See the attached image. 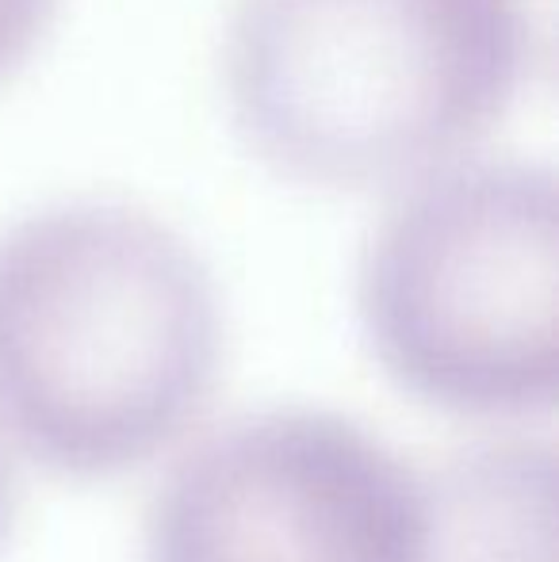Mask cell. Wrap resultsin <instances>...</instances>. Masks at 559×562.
Listing matches in <instances>:
<instances>
[{
    "instance_id": "obj_1",
    "label": "cell",
    "mask_w": 559,
    "mask_h": 562,
    "mask_svg": "<svg viewBox=\"0 0 559 562\" xmlns=\"http://www.w3.org/2000/svg\"><path fill=\"white\" fill-rule=\"evenodd\" d=\"M223 356L200 252L131 203L0 234V429L77 479L138 467L203 409Z\"/></svg>"
},
{
    "instance_id": "obj_2",
    "label": "cell",
    "mask_w": 559,
    "mask_h": 562,
    "mask_svg": "<svg viewBox=\"0 0 559 562\" xmlns=\"http://www.w3.org/2000/svg\"><path fill=\"white\" fill-rule=\"evenodd\" d=\"M533 69L525 0H234L226 97L246 142L318 188L463 161Z\"/></svg>"
},
{
    "instance_id": "obj_3",
    "label": "cell",
    "mask_w": 559,
    "mask_h": 562,
    "mask_svg": "<svg viewBox=\"0 0 559 562\" xmlns=\"http://www.w3.org/2000/svg\"><path fill=\"white\" fill-rule=\"evenodd\" d=\"M360 318L411 394L514 417L559 386V195L529 161H452L414 180L360 265Z\"/></svg>"
},
{
    "instance_id": "obj_4",
    "label": "cell",
    "mask_w": 559,
    "mask_h": 562,
    "mask_svg": "<svg viewBox=\"0 0 559 562\" xmlns=\"http://www.w3.org/2000/svg\"><path fill=\"white\" fill-rule=\"evenodd\" d=\"M429 490L360 425L272 409L215 432L149 513V562H425Z\"/></svg>"
},
{
    "instance_id": "obj_5",
    "label": "cell",
    "mask_w": 559,
    "mask_h": 562,
    "mask_svg": "<svg viewBox=\"0 0 559 562\" xmlns=\"http://www.w3.org/2000/svg\"><path fill=\"white\" fill-rule=\"evenodd\" d=\"M425 562H556V463L525 445L471 451L429 490Z\"/></svg>"
},
{
    "instance_id": "obj_6",
    "label": "cell",
    "mask_w": 559,
    "mask_h": 562,
    "mask_svg": "<svg viewBox=\"0 0 559 562\" xmlns=\"http://www.w3.org/2000/svg\"><path fill=\"white\" fill-rule=\"evenodd\" d=\"M58 15V0H0V81L35 54Z\"/></svg>"
},
{
    "instance_id": "obj_7",
    "label": "cell",
    "mask_w": 559,
    "mask_h": 562,
    "mask_svg": "<svg viewBox=\"0 0 559 562\" xmlns=\"http://www.w3.org/2000/svg\"><path fill=\"white\" fill-rule=\"evenodd\" d=\"M12 520H15V479H12V467L0 456V543L12 532Z\"/></svg>"
}]
</instances>
